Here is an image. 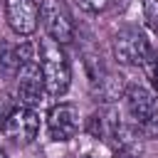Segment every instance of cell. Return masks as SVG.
<instances>
[{
	"instance_id": "obj_2",
	"label": "cell",
	"mask_w": 158,
	"mask_h": 158,
	"mask_svg": "<svg viewBox=\"0 0 158 158\" xmlns=\"http://www.w3.org/2000/svg\"><path fill=\"white\" fill-rule=\"evenodd\" d=\"M40 69L44 77V89L49 96H62L72 84V67L59 42L42 40L40 44Z\"/></svg>"
},
{
	"instance_id": "obj_11",
	"label": "cell",
	"mask_w": 158,
	"mask_h": 158,
	"mask_svg": "<svg viewBox=\"0 0 158 158\" xmlns=\"http://www.w3.org/2000/svg\"><path fill=\"white\" fill-rule=\"evenodd\" d=\"M79 5L89 12H101V10L109 7V0H79Z\"/></svg>"
},
{
	"instance_id": "obj_7",
	"label": "cell",
	"mask_w": 158,
	"mask_h": 158,
	"mask_svg": "<svg viewBox=\"0 0 158 158\" xmlns=\"http://www.w3.org/2000/svg\"><path fill=\"white\" fill-rule=\"evenodd\" d=\"M5 20L15 35H20V37L32 35L40 25L37 0H5Z\"/></svg>"
},
{
	"instance_id": "obj_1",
	"label": "cell",
	"mask_w": 158,
	"mask_h": 158,
	"mask_svg": "<svg viewBox=\"0 0 158 158\" xmlns=\"http://www.w3.org/2000/svg\"><path fill=\"white\" fill-rule=\"evenodd\" d=\"M126 114L131 116V126L143 138H158V94L151 89L133 84L123 91Z\"/></svg>"
},
{
	"instance_id": "obj_9",
	"label": "cell",
	"mask_w": 158,
	"mask_h": 158,
	"mask_svg": "<svg viewBox=\"0 0 158 158\" xmlns=\"http://www.w3.org/2000/svg\"><path fill=\"white\" fill-rule=\"evenodd\" d=\"M143 17L146 25L158 35V0H143Z\"/></svg>"
},
{
	"instance_id": "obj_8",
	"label": "cell",
	"mask_w": 158,
	"mask_h": 158,
	"mask_svg": "<svg viewBox=\"0 0 158 158\" xmlns=\"http://www.w3.org/2000/svg\"><path fill=\"white\" fill-rule=\"evenodd\" d=\"M47 131L52 141H72L79 131V109L74 104H57L47 114Z\"/></svg>"
},
{
	"instance_id": "obj_3",
	"label": "cell",
	"mask_w": 158,
	"mask_h": 158,
	"mask_svg": "<svg viewBox=\"0 0 158 158\" xmlns=\"http://www.w3.org/2000/svg\"><path fill=\"white\" fill-rule=\"evenodd\" d=\"M153 47L146 40V35L136 27H123L118 30V35L114 37V57L121 64H131V67H146L153 59Z\"/></svg>"
},
{
	"instance_id": "obj_6",
	"label": "cell",
	"mask_w": 158,
	"mask_h": 158,
	"mask_svg": "<svg viewBox=\"0 0 158 158\" xmlns=\"http://www.w3.org/2000/svg\"><path fill=\"white\" fill-rule=\"evenodd\" d=\"M2 131L10 141L15 143H32L37 138V131H40V116L35 114V109L30 106H15L7 116H5V123H2Z\"/></svg>"
},
{
	"instance_id": "obj_14",
	"label": "cell",
	"mask_w": 158,
	"mask_h": 158,
	"mask_svg": "<svg viewBox=\"0 0 158 158\" xmlns=\"http://www.w3.org/2000/svg\"><path fill=\"white\" fill-rule=\"evenodd\" d=\"M0 62H2V57H0Z\"/></svg>"
},
{
	"instance_id": "obj_10",
	"label": "cell",
	"mask_w": 158,
	"mask_h": 158,
	"mask_svg": "<svg viewBox=\"0 0 158 158\" xmlns=\"http://www.w3.org/2000/svg\"><path fill=\"white\" fill-rule=\"evenodd\" d=\"M143 69H146V74H148V79H151V84H153L156 94H158V54H153V59H151Z\"/></svg>"
},
{
	"instance_id": "obj_5",
	"label": "cell",
	"mask_w": 158,
	"mask_h": 158,
	"mask_svg": "<svg viewBox=\"0 0 158 158\" xmlns=\"http://www.w3.org/2000/svg\"><path fill=\"white\" fill-rule=\"evenodd\" d=\"M15 94H17V104H20V106H30V109L37 106V104L42 101V96L47 94L42 69H40V64H37L35 59H27V62L20 64Z\"/></svg>"
},
{
	"instance_id": "obj_4",
	"label": "cell",
	"mask_w": 158,
	"mask_h": 158,
	"mask_svg": "<svg viewBox=\"0 0 158 158\" xmlns=\"http://www.w3.org/2000/svg\"><path fill=\"white\" fill-rule=\"evenodd\" d=\"M40 17H42V25H44L49 40H54L59 44H67L74 40V20L62 0H42Z\"/></svg>"
},
{
	"instance_id": "obj_12",
	"label": "cell",
	"mask_w": 158,
	"mask_h": 158,
	"mask_svg": "<svg viewBox=\"0 0 158 158\" xmlns=\"http://www.w3.org/2000/svg\"><path fill=\"white\" fill-rule=\"evenodd\" d=\"M81 158H96V156H91V153H86V156H81Z\"/></svg>"
},
{
	"instance_id": "obj_13",
	"label": "cell",
	"mask_w": 158,
	"mask_h": 158,
	"mask_svg": "<svg viewBox=\"0 0 158 158\" xmlns=\"http://www.w3.org/2000/svg\"><path fill=\"white\" fill-rule=\"evenodd\" d=\"M0 158H7V156H5V151H0Z\"/></svg>"
}]
</instances>
